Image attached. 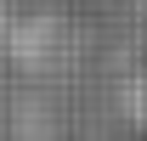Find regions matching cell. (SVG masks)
Wrapping results in <instances>:
<instances>
[{"label": "cell", "mask_w": 147, "mask_h": 141, "mask_svg": "<svg viewBox=\"0 0 147 141\" xmlns=\"http://www.w3.org/2000/svg\"><path fill=\"white\" fill-rule=\"evenodd\" d=\"M119 107H125V119L147 136V68H136V73L125 79V90H119Z\"/></svg>", "instance_id": "cell-1"}]
</instances>
